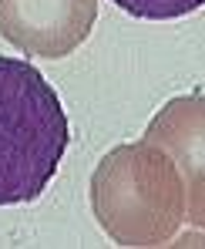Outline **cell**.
<instances>
[{"label": "cell", "mask_w": 205, "mask_h": 249, "mask_svg": "<svg viewBox=\"0 0 205 249\" xmlns=\"http://www.w3.org/2000/svg\"><path fill=\"white\" fill-rule=\"evenodd\" d=\"M71 145L57 91L20 57H0V206L41 199Z\"/></svg>", "instance_id": "obj_2"}, {"label": "cell", "mask_w": 205, "mask_h": 249, "mask_svg": "<svg viewBox=\"0 0 205 249\" xmlns=\"http://www.w3.org/2000/svg\"><path fill=\"white\" fill-rule=\"evenodd\" d=\"M145 138L175 159L185 182V222L205 229V94H178L148 122Z\"/></svg>", "instance_id": "obj_4"}, {"label": "cell", "mask_w": 205, "mask_h": 249, "mask_svg": "<svg viewBox=\"0 0 205 249\" xmlns=\"http://www.w3.org/2000/svg\"><path fill=\"white\" fill-rule=\"evenodd\" d=\"M111 3L138 20H178L205 7V0H111Z\"/></svg>", "instance_id": "obj_5"}, {"label": "cell", "mask_w": 205, "mask_h": 249, "mask_svg": "<svg viewBox=\"0 0 205 249\" xmlns=\"http://www.w3.org/2000/svg\"><path fill=\"white\" fill-rule=\"evenodd\" d=\"M94 20L98 0H0V37L47 61L74 54Z\"/></svg>", "instance_id": "obj_3"}, {"label": "cell", "mask_w": 205, "mask_h": 249, "mask_svg": "<svg viewBox=\"0 0 205 249\" xmlns=\"http://www.w3.org/2000/svg\"><path fill=\"white\" fill-rule=\"evenodd\" d=\"M91 212L118 246H168L185 222V182L162 145H115L91 172Z\"/></svg>", "instance_id": "obj_1"}]
</instances>
